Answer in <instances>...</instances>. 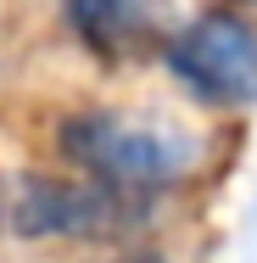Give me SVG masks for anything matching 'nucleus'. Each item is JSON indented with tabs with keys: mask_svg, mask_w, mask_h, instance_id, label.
<instances>
[{
	"mask_svg": "<svg viewBox=\"0 0 257 263\" xmlns=\"http://www.w3.org/2000/svg\"><path fill=\"white\" fill-rule=\"evenodd\" d=\"M56 146L62 157L73 162L84 179L112 185L123 196H146L162 191L173 179L190 174L196 162V140L168 129V123H146V118H129V112H112V106H84L73 112L62 129H56Z\"/></svg>",
	"mask_w": 257,
	"mask_h": 263,
	"instance_id": "f257e3e1",
	"label": "nucleus"
},
{
	"mask_svg": "<svg viewBox=\"0 0 257 263\" xmlns=\"http://www.w3.org/2000/svg\"><path fill=\"white\" fill-rule=\"evenodd\" d=\"M62 17L101 62H140L168 40V0H62Z\"/></svg>",
	"mask_w": 257,
	"mask_h": 263,
	"instance_id": "20e7f679",
	"label": "nucleus"
},
{
	"mask_svg": "<svg viewBox=\"0 0 257 263\" xmlns=\"http://www.w3.org/2000/svg\"><path fill=\"white\" fill-rule=\"evenodd\" d=\"M129 196L112 191V185H67V179H28L17 185V202H11V224L23 235H106L117 230L129 208Z\"/></svg>",
	"mask_w": 257,
	"mask_h": 263,
	"instance_id": "7ed1b4c3",
	"label": "nucleus"
},
{
	"mask_svg": "<svg viewBox=\"0 0 257 263\" xmlns=\"http://www.w3.org/2000/svg\"><path fill=\"white\" fill-rule=\"evenodd\" d=\"M162 62L202 106L235 112L257 101V23L241 11H202L168 28Z\"/></svg>",
	"mask_w": 257,
	"mask_h": 263,
	"instance_id": "f03ea898",
	"label": "nucleus"
}]
</instances>
